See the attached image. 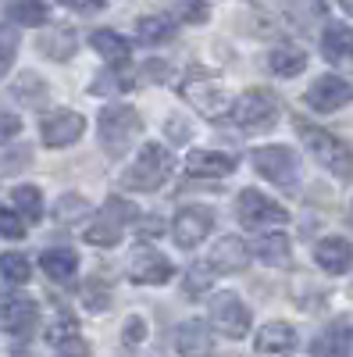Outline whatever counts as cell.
I'll use <instances>...</instances> for the list:
<instances>
[{
  "mask_svg": "<svg viewBox=\"0 0 353 357\" xmlns=\"http://www.w3.org/2000/svg\"><path fill=\"white\" fill-rule=\"evenodd\" d=\"M171 168H175V158L164 151V146L161 143H146L139 151V158L122 172V186L136 190V193H154L171 178Z\"/></svg>",
  "mask_w": 353,
  "mask_h": 357,
  "instance_id": "6da1fadb",
  "label": "cell"
},
{
  "mask_svg": "<svg viewBox=\"0 0 353 357\" xmlns=\"http://www.w3.org/2000/svg\"><path fill=\"white\" fill-rule=\"evenodd\" d=\"M179 93L186 97V104H193L200 114H207V118H221V114H232V97H228V89L207 75L203 68H189L182 86H179Z\"/></svg>",
  "mask_w": 353,
  "mask_h": 357,
  "instance_id": "7a4b0ae2",
  "label": "cell"
},
{
  "mask_svg": "<svg viewBox=\"0 0 353 357\" xmlns=\"http://www.w3.org/2000/svg\"><path fill=\"white\" fill-rule=\"evenodd\" d=\"M139 129H143V118L129 104H114V107L100 111L97 132H100V143H104L107 154H125L132 146V139L139 136Z\"/></svg>",
  "mask_w": 353,
  "mask_h": 357,
  "instance_id": "3957f363",
  "label": "cell"
},
{
  "mask_svg": "<svg viewBox=\"0 0 353 357\" xmlns=\"http://www.w3.org/2000/svg\"><path fill=\"white\" fill-rule=\"evenodd\" d=\"M297 129H300V139L307 143V151L325 165L332 175H339V178H353V154H350V146L343 143V139H336L332 132H325V129H314V126H307V122H297Z\"/></svg>",
  "mask_w": 353,
  "mask_h": 357,
  "instance_id": "277c9868",
  "label": "cell"
},
{
  "mask_svg": "<svg viewBox=\"0 0 353 357\" xmlns=\"http://www.w3.org/2000/svg\"><path fill=\"white\" fill-rule=\"evenodd\" d=\"M232 118L250 132H268L279 122V100L272 93H264V89H246V93L235 100Z\"/></svg>",
  "mask_w": 353,
  "mask_h": 357,
  "instance_id": "5b68a950",
  "label": "cell"
},
{
  "mask_svg": "<svg viewBox=\"0 0 353 357\" xmlns=\"http://www.w3.org/2000/svg\"><path fill=\"white\" fill-rule=\"evenodd\" d=\"M235 211H240V222L253 232L268 229V225H285L289 222V211L282 204H275L272 197H264L257 190H243L240 200H235Z\"/></svg>",
  "mask_w": 353,
  "mask_h": 357,
  "instance_id": "8992f818",
  "label": "cell"
},
{
  "mask_svg": "<svg viewBox=\"0 0 353 357\" xmlns=\"http://www.w3.org/2000/svg\"><path fill=\"white\" fill-rule=\"evenodd\" d=\"M253 168L275 186H292L300 178V158H297V151H289V146H257Z\"/></svg>",
  "mask_w": 353,
  "mask_h": 357,
  "instance_id": "52a82bcc",
  "label": "cell"
},
{
  "mask_svg": "<svg viewBox=\"0 0 353 357\" xmlns=\"http://www.w3.org/2000/svg\"><path fill=\"white\" fill-rule=\"evenodd\" d=\"M211 325L228 340H243L250 333V307L235 293H214L211 296Z\"/></svg>",
  "mask_w": 353,
  "mask_h": 357,
  "instance_id": "ba28073f",
  "label": "cell"
},
{
  "mask_svg": "<svg viewBox=\"0 0 353 357\" xmlns=\"http://www.w3.org/2000/svg\"><path fill=\"white\" fill-rule=\"evenodd\" d=\"M214 229V211L211 207H182L171 222V236L182 250H193L196 243H203V236Z\"/></svg>",
  "mask_w": 353,
  "mask_h": 357,
  "instance_id": "9c48e42d",
  "label": "cell"
},
{
  "mask_svg": "<svg viewBox=\"0 0 353 357\" xmlns=\"http://www.w3.org/2000/svg\"><path fill=\"white\" fill-rule=\"evenodd\" d=\"M129 279L143 282V286H164L171 279V261L164 254H157L154 247L139 243L129 257Z\"/></svg>",
  "mask_w": 353,
  "mask_h": 357,
  "instance_id": "30bf717a",
  "label": "cell"
},
{
  "mask_svg": "<svg viewBox=\"0 0 353 357\" xmlns=\"http://www.w3.org/2000/svg\"><path fill=\"white\" fill-rule=\"evenodd\" d=\"M40 132H43L47 146H72L86 132V118L79 111H72V107H61V111H54L50 118H43Z\"/></svg>",
  "mask_w": 353,
  "mask_h": 357,
  "instance_id": "8fae6325",
  "label": "cell"
},
{
  "mask_svg": "<svg viewBox=\"0 0 353 357\" xmlns=\"http://www.w3.org/2000/svg\"><path fill=\"white\" fill-rule=\"evenodd\" d=\"M353 100V86L339 75H321L317 82H311L307 89V104L321 114H329V111H339L343 104Z\"/></svg>",
  "mask_w": 353,
  "mask_h": 357,
  "instance_id": "7c38bea8",
  "label": "cell"
},
{
  "mask_svg": "<svg viewBox=\"0 0 353 357\" xmlns=\"http://www.w3.org/2000/svg\"><path fill=\"white\" fill-rule=\"evenodd\" d=\"M246 261H250V247L240 240V236H221L207 254L211 272H243Z\"/></svg>",
  "mask_w": 353,
  "mask_h": 357,
  "instance_id": "4fadbf2b",
  "label": "cell"
},
{
  "mask_svg": "<svg viewBox=\"0 0 353 357\" xmlns=\"http://www.w3.org/2000/svg\"><path fill=\"white\" fill-rule=\"evenodd\" d=\"M36 325V304L29 296H8L0 304V329L11 336H25Z\"/></svg>",
  "mask_w": 353,
  "mask_h": 357,
  "instance_id": "5bb4252c",
  "label": "cell"
},
{
  "mask_svg": "<svg viewBox=\"0 0 353 357\" xmlns=\"http://www.w3.org/2000/svg\"><path fill=\"white\" fill-rule=\"evenodd\" d=\"M314 261L325 268V272L343 275L353 268V247L343 236H325V240H317V247H314Z\"/></svg>",
  "mask_w": 353,
  "mask_h": 357,
  "instance_id": "9a60e30c",
  "label": "cell"
},
{
  "mask_svg": "<svg viewBox=\"0 0 353 357\" xmlns=\"http://www.w3.org/2000/svg\"><path fill=\"white\" fill-rule=\"evenodd\" d=\"M189 175H203V178H221L235 172V158L232 154H218V151H193L186 158Z\"/></svg>",
  "mask_w": 353,
  "mask_h": 357,
  "instance_id": "2e32d148",
  "label": "cell"
},
{
  "mask_svg": "<svg viewBox=\"0 0 353 357\" xmlns=\"http://www.w3.org/2000/svg\"><path fill=\"white\" fill-rule=\"evenodd\" d=\"M321 57L332 65L353 61V29L350 25H329L325 36H321Z\"/></svg>",
  "mask_w": 353,
  "mask_h": 357,
  "instance_id": "e0dca14e",
  "label": "cell"
},
{
  "mask_svg": "<svg viewBox=\"0 0 353 357\" xmlns=\"http://www.w3.org/2000/svg\"><path fill=\"white\" fill-rule=\"evenodd\" d=\"M253 347H257V354H289L292 347H297V329L285 325V321H268L257 333Z\"/></svg>",
  "mask_w": 353,
  "mask_h": 357,
  "instance_id": "ac0fdd59",
  "label": "cell"
},
{
  "mask_svg": "<svg viewBox=\"0 0 353 357\" xmlns=\"http://www.w3.org/2000/svg\"><path fill=\"white\" fill-rule=\"evenodd\" d=\"M40 268L54 279V282H68L75 272H79V254L68 250V247H54V250H43L40 254Z\"/></svg>",
  "mask_w": 353,
  "mask_h": 357,
  "instance_id": "d6986e66",
  "label": "cell"
},
{
  "mask_svg": "<svg viewBox=\"0 0 353 357\" xmlns=\"http://www.w3.org/2000/svg\"><path fill=\"white\" fill-rule=\"evenodd\" d=\"M253 254H257L264 264H272V268H285V264H289V254H292L289 236H282V232H264V236H257Z\"/></svg>",
  "mask_w": 353,
  "mask_h": 357,
  "instance_id": "ffe728a7",
  "label": "cell"
},
{
  "mask_svg": "<svg viewBox=\"0 0 353 357\" xmlns=\"http://www.w3.org/2000/svg\"><path fill=\"white\" fill-rule=\"evenodd\" d=\"M90 43H93V50L100 57H107V61H114V65H125L129 61V40L111 33V29H97V33L90 36Z\"/></svg>",
  "mask_w": 353,
  "mask_h": 357,
  "instance_id": "44dd1931",
  "label": "cell"
},
{
  "mask_svg": "<svg viewBox=\"0 0 353 357\" xmlns=\"http://www.w3.org/2000/svg\"><path fill=\"white\" fill-rule=\"evenodd\" d=\"M29 275H33V264L25 254H0V293L29 282Z\"/></svg>",
  "mask_w": 353,
  "mask_h": 357,
  "instance_id": "7402d4cb",
  "label": "cell"
},
{
  "mask_svg": "<svg viewBox=\"0 0 353 357\" xmlns=\"http://www.w3.org/2000/svg\"><path fill=\"white\" fill-rule=\"evenodd\" d=\"M125 89H132V75L125 72V65L122 68H104L90 82V93L93 97H114V93H125Z\"/></svg>",
  "mask_w": 353,
  "mask_h": 357,
  "instance_id": "603a6c76",
  "label": "cell"
},
{
  "mask_svg": "<svg viewBox=\"0 0 353 357\" xmlns=\"http://www.w3.org/2000/svg\"><path fill=\"white\" fill-rule=\"evenodd\" d=\"M54 215H57L61 225H82L86 218H90V200H86L82 193H61L57 197Z\"/></svg>",
  "mask_w": 353,
  "mask_h": 357,
  "instance_id": "cb8c5ba5",
  "label": "cell"
},
{
  "mask_svg": "<svg viewBox=\"0 0 353 357\" xmlns=\"http://www.w3.org/2000/svg\"><path fill=\"white\" fill-rule=\"evenodd\" d=\"M40 50L47 57H54V61H68L75 54V33L72 29H50V33L40 36Z\"/></svg>",
  "mask_w": 353,
  "mask_h": 357,
  "instance_id": "d4e9b609",
  "label": "cell"
},
{
  "mask_svg": "<svg viewBox=\"0 0 353 357\" xmlns=\"http://www.w3.org/2000/svg\"><path fill=\"white\" fill-rule=\"evenodd\" d=\"M268 61H272V72L275 75H285L289 79V75H300L307 68V54L304 50H292V47H279Z\"/></svg>",
  "mask_w": 353,
  "mask_h": 357,
  "instance_id": "484cf974",
  "label": "cell"
},
{
  "mask_svg": "<svg viewBox=\"0 0 353 357\" xmlns=\"http://www.w3.org/2000/svg\"><path fill=\"white\" fill-rule=\"evenodd\" d=\"M11 197H15V207L22 211L18 215L22 222H40L43 218V193L36 186H18Z\"/></svg>",
  "mask_w": 353,
  "mask_h": 357,
  "instance_id": "4316f807",
  "label": "cell"
},
{
  "mask_svg": "<svg viewBox=\"0 0 353 357\" xmlns=\"http://www.w3.org/2000/svg\"><path fill=\"white\" fill-rule=\"evenodd\" d=\"M346 347H350V325H346V321H332L329 329H325V336L314 340L311 350L325 357V354H343Z\"/></svg>",
  "mask_w": 353,
  "mask_h": 357,
  "instance_id": "83f0119b",
  "label": "cell"
},
{
  "mask_svg": "<svg viewBox=\"0 0 353 357\" xmlns=\"http://www.w3.org/2000/svg\"><path fill=\"white\" fill-rule=\"evenodd\" d=\"M171 33H175V22L171 18H161V15L136 22V36L143 43H164V40H171Z\"/></svg>",
  "mask_w": 353,
  "mask_h": 357,
  "instance_id": "f1b7e54d",
  "label": "cell"
},
{
  "mask_svg": "<svg viewBox=\"0 0 353 357\" xmlns=\"http://www.w3.org/2000/svg\"><path fill=\"white\" fill-rule=\"evenodd\" d=\"M175 347L182 354H196V350H207V329H203V321H186L175 329Z\"/></svg>",
  "mask_w": 353,
  "mask_h": 357,
  "instance_id": "f546056e",
  "label": "cell"
},
{
  "mask_svg": "<svg viewBox=\"0 0 353 357\" xmlns=\"http://www.w3.org/2000/svg\"><path fill=\"white\" fill-rule=\"evenodd\" d=\"M139 211H136V204H129V200H122V197H107V204H104V222H111V225H118L122 229L125 222H132Z\"/></svg>",
  "mask_w": 353,
  "mask_h": 357,
  "instance_id": "4dcf8cb0",
  "label": "cell"
},
{
  "mask_svg": "<svg viewBox=\"0 0 353 357\" xmlns=\"http://www.w3.org/2000/svg\"><path fill=\"white\" fill-rule=\"evenodd\" d=\"M8 18L15 25H43L47 22V4H8Z\"/></svg>",
  "mask_w": 353,
  "mask_h": 357,
  "instance_id": "1f68e13d",
  "label": "cell"
},
{
  "mask_svg": "<svg viewBox=\"0 0 353 357\" xmlns=\"http://www.w3.org/2000/svg\"><path fill=\"white\" fill-rule=\"evenodd\" d=\"M86 236V243H93V247H114L118 240H122V229L111 225V222H97L82 232Z\"/></svg>",
  "mask_w": 353,
  "mask_h": 357,
  "instance_id": "d6a6232c",
  "label": "cell"
},
{
  "mask_svg": "<svg viewBox=\"0 0 353 357\" xmlns=\"http://www.w3.org/2000/svg\"><path fill=\"white\" fill-rule=\"evenodd\" d=\"M15 50H18V29L0 25V75L15 65Z\"/></svg>",
  "mask_w": 353,
  "mask_h": 357,
  "instance_id": "836d02e7",
  "label": "cell"
},
{
  "mask_svg": "<svg viewBox=\"0 0 353 357\" xmlns=\"http://www.w3.org/2000/svg\"><path fill=\"white\" fill-rule=\"evenodd\" d=\"M15 97H22V100H43V97H47V86H43L40 75L25 72V75L15 82Z\"/></svg>",
  "mask_w": 353,
  "mask_h": 357,
  "instance_id": "e575fe53",
  "label": "cell"
},
{
  "mask_svg": "<svg viewBox=\"0 0 353 357\" xmlns=\"http://www.w3.org/2000/svg\"><path fill=\"white\" fill-rule=\"evenodd\" d=\"M82 301H86V307H90V311H107L111 307V293H107L104 282H90V286H86V293H82Z\"/></svg>",
  "mask_w": 353,
  "mask_h": 357,
  "instance_id": "d590c367",
  "label": "cell"
},
{
  "mask_svg": "<svg viewBox=\"0 0 353 357\" xmlns=\"http://www.w3.org/2000/svg\"><path fill=\"white\" fill-rule=\"evenodd\" d=\"M0 236L4 240H22L25 236V222L15 211H8V207H0Z\"/></svg>",
  "mask_w": 353,
  "mask_h": 357,
  "instance_id": "8d00e7d4",
  "label": "cell"
},
{
  "mask_svg": "<svg viewBox=\"0 0 353 357\" xmlns=\"http://www.w3.org/2000/svg\"><path fill=\"white\" fill-rule=\"evenodd\" d=\"M207 286H211V275L203 272V268H189V272H186V293H189V296L207 293Z\"/></svg>",
  "mask_w": 353,
  "mask_h": 357,
  "instance_id": "74e56055",
  "label": "cell"
},
{
  "mask_svg": "<svg viewBox=\"0 0 353 357\" xmlns=\"http://www.w3.org/2000/svg\"><path fill=\"white\" fill-rule=\"evenodd\" d=\"M57 350H61V357H90V343L82 336H68L65 343H57Z\"/></svg>",
  "mask_w": 353,
  "mask_h": 357,
  "instance_id": "f35d334b",
  "label": "cell"
},
{
  "mask_svg": "<svg viewBox=\"0 0 353 357\" xmlns=\"http://www.w3.org/2000/svg\"><path fill=\"white\" fill-rule=\"evenodd\" d=\"M22 132V118L18 114H0V143H8Z\"/></svg>",
  "mask_w": 353,
  "mask_h": 357,
  "instance_id": "ab89813d",
  "label": "cell"
},
{
  "mask_svg": "<svg viewBox=\"0 0 353 357\" xmlns=\"http://www.w3.org/2000/svg\"><path fill=\"white\" fill-rule=\"evenodd\" d=\"M68 336H79V329H75V321H72V318H68V321H57L54 329L47 333V340H50L54 347H57V343H65Z\"/></svg>",
  "mask_w": 353,
  "mask_h": 357,
  "instance_id": "60d3db41",
  "label": "cell"
},
{
  "mask_svg": "<svg viewBox=\"0 0 353 357\" xmlns=\"http://www.w3.org/2000/svg\"><path fill=\"white\" fill-rule=\"evenodd\" d=\"M175 15L186 18V22H203V18L211 15V8L207 4H179V8H175Z\"/></svg>",
  "mask_w": 353,
  "mask_h": 357,
  "instance_id": "b9f144b4",
  "label": "cell"
},
{
  "mask_svg": "<svg viewBox=\"0 0 353 357\" xmlns=\"http://www.w3.org/2000/svg\"><path fill=\"white\" fill-rule=\"evenodd\" d=\"M143 340H146V321H143V318H129V321H125V343L136 347V343H143Z\"/></svg>",
  "mask_w": 353,
  "mask_h": 357,
  "instance_id": "7bdbcfd3",
  "label": "cell"
},
{
  "mask_svg": "<svg viewBox=\"0 0 353 357\" xmlns=\"http://www.w3.org/2000/svg\"><path fill=\"white\" fill-rule=\"evenodd\" d=\"M143 79H157V82H164V79H168V65H164V61H146Z\"/></svg>",
  "mask_w": 353,
  "mask_h": 357,
  "instance_id": "ee69618b",
  "label": "cell"
},
{
  "mask_svg": "<svg viewBox=\"0 0 353 357\" xmlns=\"http://www.w3.org/2000/svg\"><path fill=\"white\" fill-rule=\"evenodd\" d=\"M168 136H182V139H186V136H189V126L182 122V118H171V122H168ZM182 139H179V143H182Z\"/></svg>",
  "mask_w": 353,
  "mask_h": 357,
  "instance_id": "f6af8a7d",
  "label": "cell"
},
{
  "mask_svg": "<svg viewBox=\"0 0 353 357\" xmlns=\"http://www.w3.org/2000/svg\"><path fill=\"white\" fill-rule=\"evenodd\" d=\"M343 8H346V15H353V0H346V4H343Z\"/></svg>",
  "mask_w": 353,
  "mask_h": 357,
  "instance_id": "bcb514c9",
  "label": "cell"
},
{
  "mask_svg": "<svg viewBox=\"0 0 353 357\" xmlns=\"http://www.w3.org/2000/svg\"><path fill=\"white\" fill-rule=\"evenodd\" d=\"M350 215H353V207H350Z\"/></svg>",
  "mask_w": 353,
  "mask_h": 357,
  "instance_id": "7dc6e473",
  "label": "cell"
}]
</instances>
